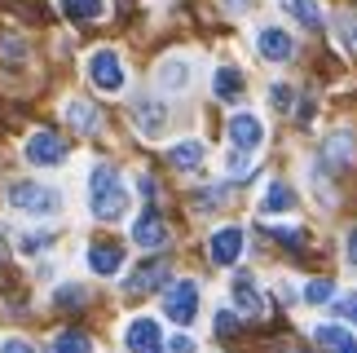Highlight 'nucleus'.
I'll use <instances>...</instances> for the list:
<instances>
[{
	"instance_id": "33",
	"label": "nucleus",
	"mask_w": 357,
	"mask_h": 353,
	"mask_svg": "<svg viewBox=\"0 0 357 353\" xmlns=\"http://www.w3.org/2000/svg\"><path fill=\"white\" fill-rule=\"evenodd\" d=\"M349 265H357V225H353V234H349Z\"/></svg>"
},
{
	"instance_id": "20",
	"label": "nucleus",
	"mask_w": 357,
	"mask_h": 353,
	"mask_svg": "<svg viewBox=\"0 0 357 353\" xmlns=\"http://www.w3.org/2000/svg\"><path fill=\"white\" fill-rule=\"evenodd\" d=\"M159 84H163V89H172V93H176V89H185V84H190V66H185L181 58L163 62V66H159Z\"/></svg>"
},
{
	"instance_id": "21",
	"label": "nucleus",
	"mask_w": 357,
	"mask_h": 353,
	"mask_svg": "<svg viewBox=\"0 0 357 353\" xmlns=\"http://www.w3.org/2000/svg\"><path fill=\"white\" fill-rule=\"evenodd\" d=\"M62 13L75 22H98L102 18V0H62Z\"/></svg>"
},
{
	"instance_id": "29",
	"label": "nucleus",
	"mask_w": 357,
	"mask_h": 353,
	"mask_svg": "<svg viewBox=\"0 0 357 353\" xmlns=\"http://www.w3.org/2000/svg\"><path fill=\"white\" fill-rule=\"evenodd\" d=\"M340 31H344V40H349V49L357 53V18L349 13V18H340Z\"/></svg>"
},
{
	"instance_id": "8",
	"label": "nucleus",
	"mask_w": 357,
	"mask_h": 353,
	"mask_svg": "<svg viewBox=\"0 0 357 353\" xmlns=\"http://www.w3.org/2000/svg\"><path fill=\"white\" fill-rule=\"evenodd\" d=\"M132 243L137 248H163V243H168V221H163L155 208H146L132 221Z\"/></svg>"
},
{
	"instance_id": "22",
	"label": "nucleus",
	"mask_w": 357,
	"mask_h": 353,
	"mask_svg": "<svg viewBox=\"0 0 357 353\" xmlns=\"http://www.w3.org/2000/svg\"><path fill=\"white\" fill-rule=\"evenodd\" d=\"M53 353H93V345H89L84 331H62L58 340H53Z\"/></svg>"
},
{
	"instance_id": "27",
	"label": "nucleus",
	"mask_w": 357,
	"mask_h": 353,
	"mask_svg": "<svg viewBox=\"0 0 357 353\" xmlns=\"http://www.w3.org/2000/svg\"><path fill=\"white\" fill-rule=\"evenodd\" d=\"M269 98H273V106H278V111H291V89H287V84H273Z\"/></svg>"
},
{
	"instance_id": "5",
	"label": "nucleus",
	"mask_w": 357,
	"mask_h": 353,
	"mask_svg": "<svg viewBox=\"0 0 357 353\" xmlns=\"http://www.w3.org/2000/svg\"><path fill=\"white\" fill-rule=\"evenodd\" d=\"M22 155H26V164H36V168H53V164H62L66 159V142L58 137V133H31L22 146Z\"/></svg>"
},
{
	"instance_id": "26",
	"label": "nucleus",
	"mask_w": 357,
	"mask_h": 353,
	"mask_svg": "<svg viewBox=\"0 0 357 353\" xmlns=\"http://www.w3.org/2000/svg\"><path fill=\"white\" fill-rule=\"evenodd\" d=\"M163 353H199V349H195V340H190V336H172V340L163 345Z\"/></svg>"
},
{
	"instance_id": "7",
	"label": "nucleus",
	"mask_w": 357,
	"mask_h": 353,
	"mask_svg": "<svg viewBox=\"0 0 357 353\" xmlns=\"http://www.w3.org/2000/svg\"><path fill=\"white\" fill-rule=\"evenodd\" d=\"M256 53L269 58V62H287L296 53V40L287 36L282 27H260V31H256Z\"/></svg>"
},
{
	"instance_id": "32",
	"label": "nucleus",
	"mask_w": 357,
	"mask_h": 353,
	"mask_svg": "<svg viewBox=\"0 0 357 353\" xmlns=\"http://www.w3.org/2000/svg\"><path fill=\"white\" fill-rule=\"evenodd\" d=\"M0 353H36V349L26 345V340H5V345H0Z\"/></svg>"
},
{
	"instance_id": "28",
	"label": "nucleus",
	"mask_w": 357,
	"mask_h": 353,
	"mask_svg": "<svg viewBox=\"0 0 357 353\" xmlns=\"http://www.w3.org/2000/svg\"><path fill=\"white\" fill-rule=\"evenodd\" d=\"M335 318H349V322H357V296H344V301L335 305Z\"/></svg>"
},
{
	"instance_id": "35",
	"label": "nucleus",
	"mask_w": 357,
	"mask_h": 353,
	"mask_svg": "<svg viewBox=\"0 0 357 353\" xmlns=\"http://www.w3.org/2000/svg\"><path fill=\"white\" fill-rule=\"evenodd\" d=\"M0 261H5V243H0Z\"/></svg>"
},
{
	"instance_id": "18",
	"label": "nucleus",
	"mask_w": 357,
	"mask_h": 353,
	"mask_svg": "<svg viewBox=\"0 0 357 353\" xmlns=\"http://www.w3.org/2000/svg\"><path fill=\"white\" fill-rule=\"evenodd\" d=\"M313 340H318L326 353H357V340H353L344 327H331V322H326V327H318V336H313Z\"/></svg>"
},
{
	"instance_id": "30",
	"label": "nucleus",
	"mask_w": 357,
	"mask_h": 353,
	"mask_svg": "<svg viewBox=\"0 0 357 353\" xmlns=\"http://www.w3.org/2000/svg\"><path fill=\"white\" fill-rule=\"evenodd\" d=\"M53 301H58V305H79V301H84V292H79V287H58Z\"/></svg>"
},
{
	"instance_id": "19",
	"label": "nucleus",
	"mask_w": 357,
	"mask_h": 353,
	"mask_svg": "<svg viewBox=\"0 0 357 353\" xmlns=\"http://www.w3.org/2000/svg\"><path fill=\"white\" fill-rule=\"evenodd\" d=\"M282 9H287V18H296L300 27H309V31H318V27H322L318 0H282Z\"/></svg>"
},
{
	"instance_id": "31",
	"label": "nucleus",
	"mask_w": 357,
	"mask_h": 353,
	"mask_svg": "<svg viewBox=\"0 0 357 353\" xmlns=\"http://www.w3.org/2000/svg\"><path fill=\"white\" fill-rule=\"evenodd\" d=\"M216 331H221V336H234V331H238L234 314H225V309H221V314H216Z\"/></svg>"
},
{
	"instance_id": "13",
	"label": "nucleus",
	"mask_w": 357,
	"mask_h": 353,
	"mask_svg": "<svg viewBox=\"0 0 357 353\" xmlns=\"http://www.w3.org/2000/svg\"><path fill=\"white\" fill-rule=\"evenodd\" d=\"M132 119H137V128H142L146 137H159V133H163V119H168V111H163L159 102L142 98V102L132 106Z\"/></svg>"
},
{
	"instance_id": "9",
	"label": "nucleus",
	"mask_w": 357,
	"mask_h": 353,
	"mask_svg": "<svg viewBox=\"0 0 357 353\" xmlns=\"http://www.w3.org/2000/svg\"><path fill=\"white\" fill-rule=\"evenodd\" d=\"M229 142H234V151H256L260 142H265V124H260L256 115H229Z\"/></svg>"
},
{
	"instance_id": "23",
	"label": "nucleus",
	"mask_w": 357,
	"mask_h": 353,
	"mask_svg": "<svg viewBox=\"0 0 357 353\" xmlns=\"http://www.w3.org/2000/svg\"><path fill=\"white\" fill-rule=\"evenodd\" d=\"M66 119H71L75 128H84V133L98 128V111H93L89 102H71V106H66Z\"/></svg>"
},
{
	"instance_id": "11",
	"label": "nucleus",
	"mask_w": 357,
	"mask_h": 353,
	"mask_svg": "<svg viewBox=\"0 0 357 353\" xmlns=\"http://www.w3.org/2000/svg\"><path fill=\"white\" fill-rule=\"evenodd\" d=\"M229 296H234V305L243 309L247 318H260V314H265V296L256 292V278L252 274H238L234 283H229Z\"/></svg>"
},
{
	"instance_id": "15",
	"label": "nucleus",
	"mask_w": 357,
	"mask_h": 353,
	"mask_svg": "<svg viewBox=\"0 0 357 353\" xmlns=\"http://www.w3.org/2000/svg\"><path fill=\"white\" fill-rule=\"evenodd\" d=\"M168 164L181 168V172H195L203 164V142H195V137H190V142H176L172 151H168Z\"/></svg>"
},
{
	"instance_id": "4",
	"label": "nucleus",
	"mask_w": 357,
	"mask_h": 353,
	"mask_svg": "<svg viewBox=\"0 0 357 353\" xmlns=\"http://www.w3.org/2000/svg\"><path fill=\"white\" fill-rule=\"evenodd\" d=\"M89 80H93L102 93H119V89H123V62H119V53H115V49L89 53Z\"/></svg>"
},
{
	"instance_id": "1",
	"label": "nucleus",
	"mask_w": 357,
	"mask_h": 353,
	"mask_svg": "<svg viewBox=\"0 0 357 353\" xmlns=\"http://www.w3.org/2000/svg\"><path fill=\"white\" fill-rule=\"evenodd\" d=\"M89 208L93 216H102V221H119L123 212H128V190H123V181L115 176L111 164H98L89 176Z\"/></svg>"
},
{
	"instance_id": "14",
	"label": "nucleus",
	"mask_w": 357,
	"mask_h": 353,
	"mask_svg": "<svg viewBox=\"0 0 357 353\" xmlns=\"http://www.w3.org/2000/svg\"><path fill=\"white\" fill-rule=\"evenodd\" d=\"M163 278H168V261H146L142 269H132V274H128V287L132 292H150V287H159Z\"/></svg>"
},
{
	"instance_id": "25",
	"label": "nucleus",
	"mask_w": 357,
	"mask_h": 353,
	"mask_svg": "<svg viewBox=\"0 0 357 353\" xmlns=\"http://www.w3.org/2000/svg\"><path fill=\"white\" fill-rule=\"evenodd\" d=\"M305 301L309 305H326V301H331V283H326V278H313L309 287H305Z\"/></svg>"
},
{
	"instance_id": "3",
	"label": "nucleus",
	"mask_w": 357,
	"mask_h": 353,
	"mask_svg": "<svg viewBox=\"0 0 357 353\" xmlns=\"http://www.w3.org/2000/svg\"><path fill=\"white\" fill-rule=\"evenodd\" d=\"M195 314H199V283H190V278L172 283L168 296H163V318L176 322V327H190Z\"/></svg>"
},
{
	"instance_id": "16",
	"label": "nucleus",
	"mask_w": 357,
	"mask_h": 353,
	"mask_svg": "<svg viewBox=\"0 0 357 353\" xmlns=\"http://www.w3.org/2000/svg\"><path fill=\"white\" fill-rule=\"evenodd\" d=\"M212 89H216L221 102H238L243 98V71H238V66H221L216 80H212Z\"/></svg>"
},
{
	"instance_id": "34",
	"label": "nucleus",
	"mask_w": 357,
	"mask_h": 353,
	"mask_svg": "<svg viewBox=\"0 0 357 353\" xmlns=\"http://www.w3.org/2000/svg\"><path fill=\"white\" fill-rule=\"evenodd\" d=\"M229 9H234V13H243V9H247V0H229Z\"/></svg>"
},
{
	"instance_id": "17",
	"label": "nucleus",
	"mask_w": 357,
	"mask_h": 353,
	"mask_svg": "<svg viewBox=\"0 0 357 353\" xmlns=\"http://www.w3.org/2000/svg\"><path fill=\"white\" fill-rule=\"evenodd\" d=\"M296 208V190L287 181H269L265 199H260V212H291Z\"/></svg>"
},
{
	"instance_id": "6",
	"label": "nucleus",
	"mask_w": 357,
	"mask_h": 353,
	"mask_svg": "<svg viewBox=\"0 0 357 353\" xmlns=\"http://www.w3.org/2000/svg\"><path fill=\"white\" fill-rule=\"evenodd\" d=\"M123 345L128 353H163V331L155 318H132L128 327H123Z\"/></svg>"
},
{
	"instance_id": "10",
	"label": "nucleus",
	"mask_w": 357,
	"mask_h": 353,
	"mask_svg": "<svg viewBox=\"0 0 357 353\" xmlns=\"http://www.w3.org/2000/svg\"><path fill=\"white\" fill-rule=\"evenodd\" d=\"M208 248H212V261H216V265H238V256H243V230H238V225L216 230Z\"/></svg>"
},
{
	"instance_id": "24",
	"label": "nucleus",
	"mask_w": 357,
	"mask_h": 353,
	"mask_svg": "<svg viewBox=\"0 0 357 353\" xmlns=\"http://www.w3.org/2000/svg\"><path fill=\"white\" fill-rule=\"evenodd\" d=\"M49 243H53V234H22V239H18V252H22V256H40Z\"/></svg>"
},
{
	"instance_id": "2",
	"label": "nucleus",
	"mask_w": 357,
	"mask_h": 353,
	"mask_svg": "<svg viewBox=\"0 0 357 353\" xmlns=\"http://www.w3.org/2000/svg\"><path fill=\"white\" fill-rule=\"evenodd\" d=\"M5 199H9V208L31 212V216H53L62 208V195L53 186H40V181H9Z\"/></svg>"
},
{
	"instance_id": "12",
	"label": "nucleus",
	"mask_w": 357,
	"mask_h": 353,
	"mask_svg": "<svg viewBox=\"0 0 357 353\" xmlns=\"http://www.w3.org/2000/svg\"><path fill=\"white\" fill-rule=\"evenodd\" d=\"M119 265H123L119 243H93L89 248V269L93 274H119Z\"/></svg>"
}]
</instances>
